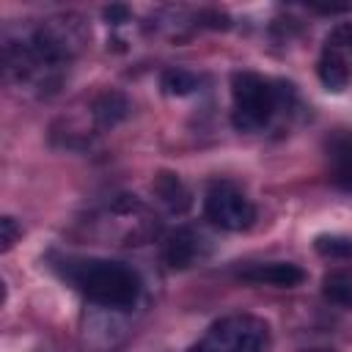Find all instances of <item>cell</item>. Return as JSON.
Instances as JSON below:
<instances>
[{"mask_svg": "<svg viewBox=\"0 0 352 352\" xmlns=\"http://www.w3.org/2000/svg\"><path fill=\"white\" fill-rule=\"evenodd\" d=\"M66 280L91 302L126 311L140 297V278L113 258H69L63 267Z\"/></svg>", "mask_w": 352, "mask_h": 352, "instance_id": "cell-1", "label": "cell"}, {"mask_svg": "<svg viewBox=\"0 0 352 352\" xmlns=\"http://www.w3.org/2000/svg\"><path fill=\"white\" fill-rule=\"evenodd\" d=\"M278 110V88L256 72L231 77V121L239 132H258Z\"/></svg>", "mask_w": 352, "mask_h": 352, "instance_id": "cell-2", "label": "cell"}, {"mask_svg": "<svg viewBox=\"0 0 352 352\" xmlns=\"http://www.w3.org/2000/svg\"><path fill=\"white\" fill-rule=\"evenodd\" d=\"M270 327L250 314H231L209 324V330L187 352H267Z\"/></svg>", "mask_w": 352, "mask_h": 352, "instance_id": "cell-3", "label": "cell"}, {"mask_svg": "<svg viewBox=\"0 0 352 352\" xmlns=\"http://www.w3.org/2000/svg\"><path fill=\"white\" fill-rule=\"evenodd\" d=\"M204 214L223 231H245L256 220V206L231 182H214L204 198Z\"/></svg>", "mask_w": 352, "mask_h": 352, "instance_id": "cell-4", "label": "cell"}, {"mask_svg": "<svg viewBox=\"0 0 352 352\" xmlns=\"http://www.w3.org/2000/svg\"><path fill=\"white\" fill-rule=\"evenodd\" d=\"M349 60H352V25H338L322 50L319 58V80L327 91H344L349 82Z\"/></svg>", "mask_w": 352, "mask_h": 352, "instance_id": "cell-5", "label": "cell"}, {"mask_svg": "<svg viewBox=\"0 0 352 352\" xmlns=\"http://www.w3.org/2000/svg\"><path fill=\"white\" fill-rule=\"evenodd\" d=\"M204 250H206V242H204V236L198 231H192V228H176V231L168 234L165 248H162V256H165L168 267L187 270V267H192L204 256Z\"/></svg>", "mask_w": 352, "mask_h": 352, "instance_id": "cell-6", "label": "cell"}, {"mask_svg": "<svg viewBox=\"0 0 352 352\" xmlns=\"http://www.w3.org/2000/svg\"><path fill=\"white\" fill-rule=\"evenodd\" d=\"M242 280L256 283V286H275V289H292L305 280V272L292 264V261H267V264H253L239 272Z\"/></svg>", "mask_w": 352, "mask_h": 352, "instance_id": "cell-7", "label": "cell"}, {"mask_svg": "<svg viewBox=\"0 0 352 352\" xmlns=\"http://www.w3.org/2000/svg\"><path fill=\"white\" fill-rule=\"evenodd\" d=\"M327 162L333 182L352 187V132L338 129L327 138Z\"/></svg>", "mask_w": 352, "mask_h": 352, "instance_id": "cell-8", "label": "cell"}, {"mask_svg": "<svg viewBox=\"0 0 352 352\" xmlns=\"http://www.w3.org/2000/svg\"><path fill=\"white\" fill-rule=\"evenodd\" d=\"M154 192L160 195V201H165L173 212H184L190 198H187V190L182 187V182L173 176V173H160L157 182H154Z\"/></svg>", "mask_w": 352, "mask_h": 352, "instance_id": "cell-9", "label": "cell"}, {"mask_svg": "<svg viewBox=\"0 0 352 352\" xmlns=\"http://www.w3.org/2000/svg\"><path fill=\"white\" fill-rule=\"evenodd\" d=\"M126 113H129V104H126V99L121 94H102L96 99V104H94V116H96V121L102 126L118 124L121 118H126Z\"/></svg>", "mask_w": 352, "mask_h": 352, "instance_id": "cell-10", "label": "cell"}, {"mask_svg": "<svg viewBox=\"0 0 352 352\" xmlns=\"http://www.w3.org/2000/svg\"><path fill=\"white\" fill-rule=\"evenodd\" d=\"M322 292L330 302L341 308H352V275L346 272H327L322 280Z\"/></svg>", "mask_w": 352, "mask_h": 352, "instance_id": "cell-11", "label": "cell"}, {"mask_svg": "<svg viewBox=\"0 0 352 352\" xmlns=\"http://www.w3.org/2000/svg\"><path fill=\"white\" fill-rule=\"evenodd\" d=\"M316 253H322L324 258H352V236H341V234H319L314 239Z\"/></svg>", "mask_w": 352, "mask_h": 352, "instance_id": "cell-12", "label": "cell"}, {"mask_svg": "<svg viewBox=\"0 0 352 352\" xmlns=\"http://www.w3.org/2000/svg\"><path fill=\"white\" fill-rule=\"evenodd\" d=\"M162 88L170 96H184L198 88V77L187 69H168V72H162Z\"/></svg>", "mask_w": 352, "mask_h": 352, "instance_id": "cell-13", "label": "cell"}, {"mask_svg": "<svg viewBox=\"0 0 352 352\" xmlns=\"http://www.w3.org/2000/svg\"><path fill=\"white\" fill-rule=\"evenodd\" d=\"M19 234H22V228L16 226V220L6 214V217L0 220V250H3V253H6V250H11Z\"/></svg>", "mask_w": 352, "mask_h": 352, "instance_id": "cell-14", "label": "cell"}, {"mask_svg": "<svg viewBox=\"0 0 352 352\" xmlns=\"http://www.w3.org/2000/svg\"><path fill=\"white\" fill-rule=\"evenodd\" d=\"M104 16H107L113 25H121V22L126 19V8H121V6H113V8H107V11H104Z\"/></svg>", "mask_w": 352, "mask_h": 352, "instance_id": "cell-15", "label": "cell"}]
</instances>
